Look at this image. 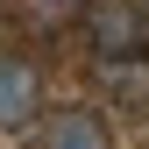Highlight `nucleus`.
Instances as JSON below:
<instances>
[{"label":"nucleus","mask_w":149,"mask_h":149,"mask_svg":"<svg viewBox=\"0 0 149 149\" xmlns=\"http://www.w3.org/2000/svg\"><path fill=\"white\" fill-rule=\"evenodd\" d=\"M43 114V64L22 50H0V135H22Z\"/></svg>","instance_id":"1"},{"label":"nucleus","mask_w":149,"mask_h":149,"mask_svg":"<svg viewBox=\"0 0 149 149\" xmlns=\"http://www.w3.org/2000/svg\"><path fill=\"white\" fill-rule=\"evenodd\" d=\"M142 43H149V22L128 0H100V7H92V50H100L107 64H128Z\"/></svg>","instance_id":"2"},{"label":"nucleus","mask_w":149,"mask_h":149,"mask_svg":"<svg viewBox=\"0 0 149 149\" xmlns=\"http://www.w3.org/2000/svg\"><path fill=\"white\" fill-rule=\"evenodd\" d=\"M43 149H107V121L92 107H57L43 121Z\"/></svg>","instance_id":"3"}]
</instances>
